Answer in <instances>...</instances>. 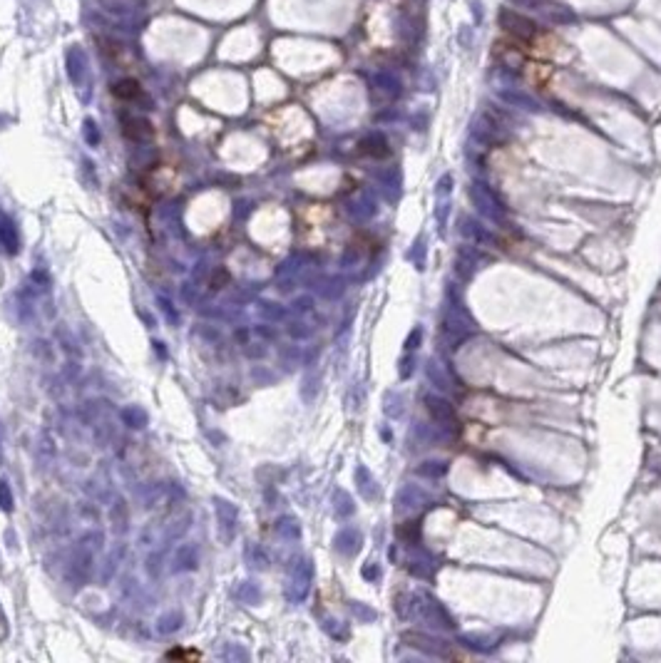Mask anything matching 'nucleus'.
Wrapping results in <instances>:
<instances>
[{"mask_svg":"<svg viewBox=\"0 0 661 663\" xmlns=\"http://www.w3.org/2000/svg\"><path fill=\"white\" fill-rule=\"evenodd\" d=\"M124 134L132 139H147L152 137V127L145 119H124Z\"/></svg>","mask_w":661,"mask_h":663,"instance_id":"2","label":"nucleus"},{"mask_svg":"<svg viewBox=\"0 0 661 663\" xmlns=\"http://www.w3.org/2000/svg\"><path fill=\"white\" fill-rule=\"evenodd\" d=\"M112 92L119 100H135L137 95H142V88L137 80H119L117 85H112Z\"/></svg>","mask_w":661,"mask_h":663,"instance_id":"1","label":"nucleus"},{"mask_svg":"<svg viewBox=\"0 0 661 663\" xmlns=\"http://www.w3.org/2000/svg\"><path fill=\"white\" fill-rule=\"evenodd\" d=\"M167 658H199V653L196 651H169L167 653Z\"/></svg>","mask_w":661,"mask_h":663,"instance_id":"3","label":"nucleus"}]
</instances>
